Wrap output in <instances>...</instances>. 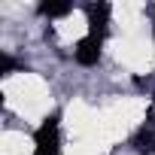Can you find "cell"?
<instances>
[{
    "instance_id": "obj_1",
    "label": "cell",
    "mask_w": 155,
    "mask_h": 155,
    "mask_svg": "<svg viewBox=\"0 0 155 155\" xmlns=\"http://www.w3.org/2000/svg\"><path fill=\"white\" fill-rule=\"evenodd\" d=\"M34 155H61V116L52 113L34 134Z\"/></svg>"
},
{
    "instance_id": "obj_2",
    "label": "cell",
    "mask_w": 155,
    "mask_h": 155,
    "mask_svg": "<svg viewBox=\"0 0 155 155\" xmlns=\"http://www.w3.org/2000/svg\"><path fill=\"white\" fill-rule=\"evenodd\" d=\"M110 3H88L85 6V15H88V34L104 40L107 37V28H110Z\"/></svg>"
},
{
    "instance_id": "obj_3",
    "label": "cell",
    "mask_w": 155,
    "mask_h": 155,
    "mask_svg": "<svg viewBox=\"0 0 155 155\" xmlns=\"http://www.w3.org/2000/svg\"><path fill=\"white\" fill-rule=\"evenodd\" d=\"M101 43L104 40H97V37H82L79 43H76V49H73V58L79 61L82 67H94L97 61H101Z\"/></svg>"
},
{
    "instance_id": "obj_4",
    "label": "cell",
    "mask_w": 155,
    "mask_h": 155,
    "mask_svg": "<svg viewBox=\"0 0 155 155\" xmlns=\"http://www.w3.org/2000/svg\"><path fill=\"white\" fill-rule=\"evenodd\" d=\"M134 149H137L140 155H155V116H149V122L137 131Z\"/></svg>"
},
{
    "instance_id": "obj_5",
    "label": "cell",
    "mask_w": 155,
    "mask_h": 155,
    "mask_svg": "<svg viewBox=\"0 0 155 155\" xmlns=\"http://www.w3.org/2000/svg\"><path fill=\"white\" fill-rule=\"evenodd\" d=\"M70 9H73L70 3H40V12L49 15V18H61V15H67Z\"/></svg>"
},
{
    "instance_id": "obj_6",
    "label": "cell",
    "mask_w": 155,
    "mask_h": 155,
    "mask_svg": "<svg viewBox=\"0 0 155 155\" xmlns=\"http://www.w3.org/2000/svg\"><path fill=\"white\" fill-rule=\"evenodd\" d=\"M15 67H18V64H15V61H12L9 55H0V73H3V76H9V73H12Z\"/></svg>"
}]
</instances>
